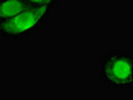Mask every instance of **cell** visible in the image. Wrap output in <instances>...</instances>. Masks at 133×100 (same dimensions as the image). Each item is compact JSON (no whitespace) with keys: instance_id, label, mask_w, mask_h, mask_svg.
<instances>
[{"instance_id":"cell-4","label":"cell","mask_w":133,"mask_h":100,"mask_svg":"<svg viewBox=\"0 0 133 100\" xmlns=\"http://www.w3.org/2000/svg\"><path fill=\"white\" fill-rule=\"evenodd\" d=\"M27 4L31 7L49 6L52 9L57 7L58 0H25Z\"/></svg>"},{"instance_id":"cell-1","label":"cell","mask_w":133,"mask_h":100,"mask_svg":"<svg viewBox=\"0 0 133 100\" xmlns=\"http://www.w3.org/2000/svg\"><path fill=\"white\" fill-rule=\"evenodd\" d=\"M100 80L107 88L132 89V52L111 49L102 54L100 57Z\"/></svg>"},{"instance_id":"cell-2","label":"cell","mask_w":133,"mask_h":100,"mask_svg":"<svg viewBox=\"0 0 133 100\" xmlns=\"http://www.w3.org/2000/svg\"><path fill=\"white\" fill-rule=\"evenodd\" d=\"M51 10L49 6H29L12 18L1 21L0 38L15 41L29 38L46 24Z\"/></svg>"},{"instance_id":"cell-3","label":"cell","mask_w":133,"mask_h":100,"mask_svg":"<svg viewBox=\"0 0 133 100\" xmlns=\"http://www.w3.org/2000/svg\"><path fill=\"white\" fill-rule=\"evenodd\" d=\"M28 7L25 0H0V22L12 18Z\"/></svg>"}]
</instances>
